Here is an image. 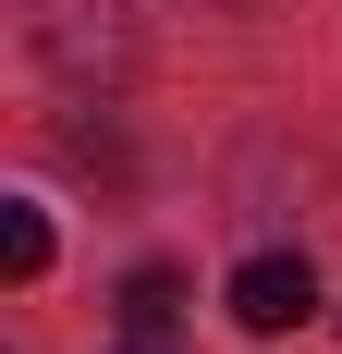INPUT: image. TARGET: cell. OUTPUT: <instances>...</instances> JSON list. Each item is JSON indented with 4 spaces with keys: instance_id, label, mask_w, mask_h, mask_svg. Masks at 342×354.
<instances>
[{
    "instance_id": "obj_5",
    "label": "cell",
    "mask_w": 342,
    "mask_h": 354,
    "mask_svg": "<svg viewBox=\"0 0 342 354\" xmlns=\"http://www.w3.org/2000/svg\"><path fill=\"white\" fill-rule=\"evenodd\" d=\"M123 354H159V342H123Z\"/></svg>"
},
{
    "instance_id": "obj_2",
    "label": "cell",
    "mask_w": 342,
    "mask_h": 354,
    "mask_svg": "<svg viewBox=\"0 0 342 354\" xmlns=\"http://www.w3.org/2000/svg\"><path fill=\"white\" fill-rule=\"evenodd\" d=\"M233 318L244 330H257V342H281V330H294V318H318V269H306V257H244V269H233Z\"/></svg>"
},
{
    "instance_id": "obj_1",
    "label": "cell",
    "mask_w": 342,
    "mask_h": 354,
    "mask_svg": "<svg viewBox=\"0 0 342 354\" xmlns=\"http://www.w3.org/2000/svg\"><path fill=\"white\" fill-rule=\"evenodd\" d=\"M135 12L123 0H37V62L62 73V86H123L135 73Z\"/></svg>"
},
{
    "instance_id": "obj_4",
    "label": "cell",
    "mask_w": 342,
    "mask_h": 354,
    "mask_svg": "<svg viewBox=\"0 0 342 354\" xmlns=\"http://www.w3.org/2000/svg\"><path fill=\"white\" fill-rule=\"evenodd\" d=\"M0 269H12V281L49 269V220H37V208H0Z\"/></svg>"
},
{
    "instance_id": "obj_3",
    "label": "cell",
    "mask_w": 342,
    "mask_h": 354,
    "mask_svg": "<svg viewBox=\"0 0 342 354\" xmlns=\"http://www.w3.org/2000/svg\"><path fill=\"white\" fill-rule=\"evenodd\" d=\"M171 318H183V269H135L123 281V342H171Z\"/></svg>"
}]
</instances>
